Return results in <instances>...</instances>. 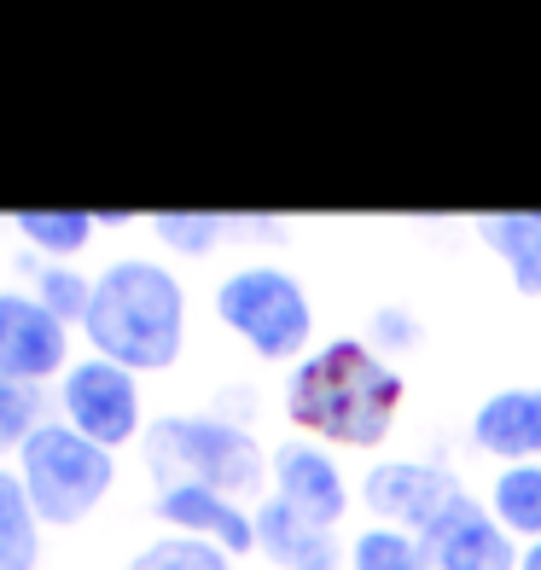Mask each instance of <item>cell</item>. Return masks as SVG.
I'll use <instances>...</instances> for the list:
<instances>
[{"label": "cell", "instance_id": "e0dca14e", "mask_svg": "<svg viewBox=\"0 0 541 570\" xmlns=\"http://www.w3.org/2000/svg\"><path fill=\"white\" fill-rule=\"evenodd\" d=\"M12 233L41 263H76L94 245L99 216H88V210H12Z\"/></svg>", "mask_w": 541, "mask_h": 570}, {"label": "cell", "instance_id": "d6986e66", "mask_svg": "<svg viewBox=\"0 0 541 570\" xmlns=\"http://www.w3.org/2000/svg\"><path fill=\"white\" fill-rule=\"evenodd\" d=\"M122 570H239V559H227L210 541H193V535H151L140 541L135 553L122 559Z\"/></svg>", "mask_w": 541, "mask_h": 570}, {"label": "cell", "instance_id": "9c48e42d", "mask_svg": "<svg viewBox=\"0 0 541 570\" xmlns=\"http://www.w3.org/2000/svg\"><path fill=\"white\" fill-rule=\"evenodd\" d=\"M70 326L41 308L30 292H0V373L41 384V379H65L70 373Z\"/></svg>", "mask_w": 541, "mask_h": 570}, {"label": "cell", "instance_id": "277c9868", "mask_svg": "<svg viewBox=\"0 0 541 570\" xmlns=\"http://www.w3.org/2000/svg\"><path fill=\"white\" fill-rule=\"evenodd\" d=\"M210 308L256 361H268V367H297V361L315 350V303H308V285L279 263L227 268L216 279Z\"/></svg>", "mask_w": 541, "mask_h": 570}, {"label": "cell", "instance_id": "8fae6325", "mask_svg": "<svg viewBox=\"0 0 541 570\" xmlns=\"http://www.w3.org/2000/svg\"><path fill=\"white\" fill-rule=\"evenodd\" d=\"M425 553H431V570H519L524 559V548L495 524V512L478 495H460L443 512V524L425 535Z\"/></svg>", "mask_w": 541, "mask_h": 570}, {"label": "cell", "instance_id": "52a82bcc", "mask_svg": "<svg viewBox=\"0 0 541 570\" xmlns=\"http://www.w3.org/2000/svg\"><path fill=\"white\" fill-rule=\"evenodd\" d=\"M466 495V483L454 478V465L436 460H378L367 478H361V507H367L384 530L402 535H431L443 524V512Z\"/></svg>", "mask_w": 541, "mask_h": 570}, {"label": "cell", "instance_id": "2e32d148", "mask_svg": "<svg viewBox=\"0 0 541 570\" xmlns=\"http://www.w3.org/2000/svg\"><path fill=\"white\" fill-rule=\"evenodd\" d=\"M41 512L23 489L18 465H0V570H36L41 564Z\"/></svg>", "mask_w": 541, "mask_h": 570}, {"label": "cell", "instance_id": "5b68a950", "mask_svg": "<svg viewBox=\"0 0 541 570\" xmlns=\"http://www.w3.org/2000/svg\"><path fill=\"white\" fill-rule=\"evenodd\" d=\"M18 478L30 489L47 530H76L99 512V501L117 489V454L88 443L65 420H47L30 443L18 449Z\"/></svg>", "mask_w": 541, "mask_h": 570}, {"label": "cell", "instance_id": "ffe728a7", "mask_svg": "<svg viewBox=\"0 0 541 570\" xmlns=\"http://www.w3.org/2000/svg\"><path fill=\"white\" fill-rule=\"evenodd\" d=\"M350 570H431V553L420 535L367 524L350 535Z\"/></svg>", "mask_w": 541, "mask_h": 570}, {"label": "cell", "instance_id": "30bf717a", "mask_svg": "<svg viewBox=\"0 0 541 570\" xmlns=\"http://www.w3.org/2000/svg\"><path fill=\"white\" fill-rule=\"evenodd\" d=\"M151 518L169 530V535H193V541H210L227 559H245L256 553V507L234 501V495H216L204 483H169L151 495Z\"/></svg>", "mask_w": 541, "mask_h": 570}, {"label": "cell", "instance_id": "9a60e30c", "mask_svg": "<svg viewBox=\"0 0 541 570\" xmlns=\"http://www.w3.org/2000/svg\"><path fill=\"white\" fill-rule=\"evenodd\" d=\"M489 512H495V524L519 541V548L541 541V460L501 465V472L489 478Z\"/></svg>", "mask_w": 541, "mask_h": 570}, {"label": "cell", "instance_id": "4fadbf2b", "mask_svg": "<svg viewBox=\"0 0 541 570\" xmlns=\"http://www.w3.org/2000/svg\"><path fill=\"white\" fill-rule=\"evenodd\" d=\"M256 553L279 570H344V548H338V530H321L297 518L286 501H263L256 507Z\"/></svg>", "mask_w": 541, "mask_h": 570}, {"label": "cell", "instance_id": "ac0fdd59", "mask_svg": "<svg viewBox=\"0 0 541 570\" xmlns=\"http://www.w3.org/2000/svg\"><path fill=\"white\" fill-rule=\"evenodd\" d=\"M140 227L175 256H210L216 245H227V233H234V222L222 210H151Z\"/></svg>", "mask_w": 541, "mask_h": 570}, {"label": "cell", "instance_id": "3957f363", "mask_svg": "<svg viewBox=\"0 0 541 570\" xmlns=\"http://www.w3.org/2000/svg\"><path fill=\"white\" fill-rule=\"evenodd\" d=\"M146 472L158 489L169 483H204L216 495H234L245 507L268 501V454L256 431L222 413H158L140 436Z\"/></svg>", "mask_w": 541, "mask_h": 570}, {"label": "cell", "instance_id": "7c38bea8", "mask_svg": "<svg viewBox=\"0 0 541 570\" xmlns=\"http://www.w3.org/2000/svg\"><path fill=\"white\" fill-rule=\"evenodd\" d=\"M472 443L478 454L501 465L541 460V384H506L472 407Z\"/></svg>", "mask_w": 541, "mask_h": 570}, {"label": "cell", "instance_id": "44dd1931", "mask_svg": "<svg viewBox=\"0 0 541 570\" xmlns=\"http://www.w3.org/2000/svg\"><path fill=\"white\" fill-rule=\"evenodd\" d=\"M30 297H36L41 308H53L65 326L82 332L88 303H94V274H82L76 263H41L36 279H30Z\"/></svg>", "mask_w": 541, "mask_h": 570}, {"label": "cell", "instance_id": "603a6c76", "mask_svg": "<svg viewBox=\"0 0 541 570\" xmlns=\"http://www.w3.org/2000/svg\"><path fill=\"white\" fill-rule=\"evenodd\" d=\"M519 570H541V541H530V548H524V559H519Z\"/></svg>", "mask_w": 541, "mask_h": 570}, {"label": "cell", "instance_id": "8992f818", "mask_svg": "<svg viewBox=\"0 0 541 570\" xmlns=\"http://www.w3.org/2000/svg\"><path fill=\"white\" fill-rule=\"evenodd\" d=\"M59 420L70 431H82L88 443L122 454L128 443L146 436V402H140V379L117 367L106 355H76L70 373L59 379Z\"/></svg>", "mask_w": 541, "mask_h": 570}, {"label": "cell", "instance_id": "6da1fadb", "mask_svg": "<svg viewBox=\"0 0 541 570\" xmlns=\"http://www.w3.org/2000/svg\"><path fill=\"white\" fill-rule=\"evenodd\" d=\"M407 379L391 355H378L367 338H326L279 379V407L297 436L321 449L373 454L391 443L402 420Z\"/></svg>", "mask_w": 541, "mask_h": 570}, {"label": "cell", "instance_id": "ba28073f", "mask_svg": "<svg viewBox=\"0 0 541 570\" xmlns=\"http://www.w3.org/2000/svg\"><path fill=\"white\" fill-rule=\"evenodd\" d=\"M268 495L286 501L297 518H308V524H321V530H338L350 518V507H355V489L338 472L332 449L308 443V436L274 443V454H268Z\"/></svg>", "mask_w": 541, "mask_h": 570}, {"label": "cell", "instance_id": "7402d4cb", "mask_svg": "<svg viewBox=\"0 0 541 570\" xmlns=\"http://www.w3.org/2000/svg\"><path fill=\"white\" fill-rule=\"evenodd\" d=\"M47 425V396L41 384H23L0 373V454H18L30 436Z\"/></svg>", "mask_w": 541, "mask_h": 570}, {"label": "cell", "instance_id": "7a4b0ae2", "mask_svg": "<svg viewBox=\"0 0 541 570\" xmlns=\"http://www.w3.org/2000/svg\"><path fill=\"white\" fill-rule=\"evenodd\" d=\"M88 355L128 373H169L187 350V285L158 256H111L94 274V303L82 321Z\"/></svg>", "mask_w": 541, "mask_h": 570}, {"label": "cell", "instance_id": "5bb4252c", "mask_svg": "<svg viewBox=\"0 0 541 570\" xmlns=\"http://www.w3.org/2000/svg\"><path fill=\"white\" fill-rule=\"evenodd\" d=\"M478 245L495 250L506 274H512V292L519 297H541V210H495V216H478L472 222Z\"/></svg>", "mask_w": 541, "mask_h": 570}]
</instances>
